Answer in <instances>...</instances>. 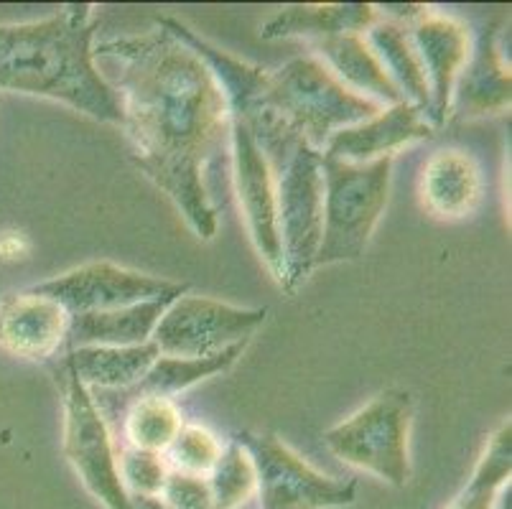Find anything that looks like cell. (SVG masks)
<instances>
[{
    "label": "cell",
    "instance_id": "1",
    "mask_svg": "<svg viewBox=\"0 0 512 509\" xmlns=\"http://www.w3.org/2000/svg\"><path fill=\"white\" fill-rule=\"evenodd\" d=\"M123 110L130 156L199 240L217 235L204 174L230 138V105L207 64L166 28L107 39L95 62Z\"/></svg>",
    "mask_w": 512,
    "mask_h": 509
},
{
    "label": "cell",
    "instance_id": "2",
    "mask_svg": "<svg viewBox=\"0 0 512 509\" xmlns=\"http://www.w3.org/2000/svg\"><path fill=\"white\" fill-rule=\"evenodd\" d=\"M95 28L87 3L41 21L0 23V92L46 97L100 123L123 125L118 95L97 69Z\"/></svg>",
    "mask_w": 512,
    "mask_h": 509
},
{
    "label": "cell",
    "instance_id": "3",
    "mask_svg": "<svg viewBox=\"0 0 512 509\" xmlns=\"http://www.w3.org/2000/svg\"><path fill=\"white\" fill-rule=\"evenodd\" d=\"M265 87V84H263ZM263 87L230 97L232 115L248 125L271 166L276 184L278 232L286 260V291L293 293L314 270L324 219V166L321 151L311 148L260 102Z\"/></svg>",
    "mask_w": 512,
    "mask_h": 509
},
{
    "label": "cell",
    "instance_id": "4",
    "mask_svg": "<svg viewBox=\"0 0 512 509\" xmlns=\"http://www.w3.org/2000/svg\"><path fill=\"white\" fill-rule=\"evenodd\" d=\"M260 102L316 151L327 146L337 130L375 118L383 110L380 102L347 90L311 56L291 59L268 74Z\"/></svg>",
    "mask_w": 512,
    "mask_h": 509
},
{
    "label": "cell",
    "instance_id": "5",
    "mask_svg": "<svg viewBox=\"0 0 512 509\" xmlns=\"http://www.w3.org/2000/svg\"><path fill=\"white\" fill-rule=\"evenodd\" d=\"M395 158L347 163L321 156L324 166V219L314 268L357 260L370 245L388 204Z\"/></svg>",
    "mask_w": 512,
    "mask_h": 509
},
{
    "label": "cell",
    "instance_id": "6",
    "mask_svg": "<svg viewBox=\"0 0 512 509\" xmlns=\"http://www.w3.org/2000/svg\"><path fill=\"white\" fill-rule=\"evenodd\" d=\"M411 423L413 395L393 387L329 428L324 433V443L344 464L370 471L393 487H406L411 479Z\"/></svg>",
    "mask_w": 512,
    "mask_h": 509
},
{
    "label": "cell",
    "instance_id": "7",
    "mask_svg": "<svg viewBox=\"0 0 512 509\" xmlns=\"http://www.w3.org/2000/svg\"><path fill=\"white\" fill-rule=\"evenodd\" d=\"M235 441L253 461L263 509H337L355 502V479L342 482L319 474L273 433H240Z\"/></svg>",
    "mask_w": 512,
    "mask_h": 509
},
{
    "label": "cell",
    "instance_id": "8",
    "mask_svg": "<svg viewBox=\"0 0 512 509\" xmlns=\"http://www.w3.org/2000/svg\"><path fill=\"white\" fill-rule=\"evenodd\" d=\"M265 308H240L207 296H179L166 306L151 342L164 357H212L250 342L263 326Z\"/></svg>",
    "mask_w": 512,
    "mask_h": 509
},
{
    "label": "cell",
    "instance_id": "9",
    "mask_svg": "<svg viewBox=\"0 0 512 509\" xmlns=\"http://www.w3.org/2000/svg\"><path fill=\"white\" fill-rule=\"evenodd\" d=\"M64 454L90 494L107 509H136L120 479L110 431L92 392L64 367Z\"/></svg>",
    "mask_w": 512,
    "mask_h": 509
},
{
    "label": "cell",
    "instance_id": "10",
    "mask_svg": "<svg viewBox=\"0 0 512 509\" xmlns=\"http://www.w3.org/2000/svg\"><path fill=\"white\" fill-rule=\"evenodd\" d=\"M34 291L59 301L74 316L87 314V311L136 306V303L156 301V298H179L189 291V286L100 260V263L79 265L46 283H39Z\"/></svg>",
    "mask_w": 512,
    "mask_h": 509
},
{
    "label": "cell",
    "instance_id": "11",
    "mask_svg": "<svg viewBox=\"0 0 512 509\" xmlns=\"http://www.w3.org/2000/svg\"><path fill=\"white\" fill-rule=\"evenodd\" d=\"M230 143H232V176H235L237 202L248 224L250 240L268 265L278 286H286V260H283L281 232H278L276 184L271 166L255 143L248 125L230 112Z\"/></svg>",
    "mask_w": 512,
    "mask_h": 509
},
{
    "label": "cell",
    "instance_id": "12",
    "mask_svg": "<svg viewBox=\"0 0 512 509\" xmlns=\"http://www.w3.org/2000/svg\"><path fill=\"white\" fill-rule=\"evenodd\" d=\"M406 28L431 90V125H444L451 115L454 84L472 54L469 28L456 18L434 13L431 8Z\"/></svg>",
    "mask_w": 512,
    "mask_h": 509
},
{
    "label": "cell",
    "instance_id": "13",
    "mask_svg": "<svg viewBox=\"0 0 512 509\" xmlns=\"http://www.w3.org/2000/svg\"><path fill=\"white\" fill-rule=\"evenodd\" d=\"M72 314L54 298L34 291L0 298V349L21 359H49L64 349Z\"/></svg>",
    "mask_w": 512,
    "mask_h": 509
},
{
    "label": "cell",
    "instance_id": "14",
    "mask_svg": "<svg viewBox=\"0 0 512 509\" xmlns=\"http://www.w3.org/2000/svg\"><path fill=\"white\" fill-rule=\"evenodd\" d=\"M434 135V128L408 102L383 107L375 118L337 130L321 148V156L347 163H372L395 158V153Z\"/></svg>",
    "mask_w": 512,
    "mask_h": 509
},
{
    "label": "cell",
    "instance_id": "15",
    "mask_svg": "<svg viewBox=\"0 0 512 509\" xmlns=\"http://www.w3.org/2000/svg\"><path fill=\"white\" fill-rule=\"evenodd\" d=\"M510 102V67L502 62L495 28H484V34L474 44L462 74L456 79L451 110L459 112V118H482V115L505 112Z\"/></svg>",
    "mask_w": 512,
    "mask_h": 509
},
{
    "label": "cell",
    "instance_id": "16",
    "mask_svg": "<svg viewBox=\"0 0 512 509\" xmlns=\"http://www.w3.org/2000/svg\"><path fill=\"white\" fill-rule=\"evenodd\" d=\"M423 207L439 219H462L477 209L482 199V174L469 153L436 151L423 166Z\"/></svg>",
    "mask_w": 512,
    "mask_h": 509
},
{
    "label": "cell",
    "instance_id": "17",
    "mask_svg": "<svg viewBox=\"0 0 512 509\" xmlns=\"http://www.w3.org/2000/svg\"><path fill=\"white\" fill-rule=\"evenodd\" d=\"M174 298L136 303L113 311L74 314L67 331V349L77 347H136L151 342L153 329Z\"/></svg>",
    "mask_w": 512,
    "mask_h": 509
},
{
    "label": "cell",
    "instance_id": "18",
    "mask_svg": "<svg viewBox=\"0 0 512 509\" xmlns=\"http://www.w3.org/2000/svg\"><path fill=\"white\" fill-rule=\"evenodd\" d=\"M377 21V11L370 3H304L286 6L260 26L263 39H332L342 34H367Z\"/></svg>",
    "mask_w": 512,
    "mask_h": 509
},
{
    "label": "cell",
    "instance_id": "19",
    "mask_svg": "<svg viewBox=\"0 0 512 509\" xmlns=\"http://www.w3.org/2000/svg\"><path fill=\"white\" fill-rule=\"evenodd\" d=\"M161 357L153 342L136 347H77L69 349L64 367L87 390H130L148 375Z\"/></svg>",
    "mask_w": 512,
    "mask_h": 509
},
{
    "label": "cell",
    "instance_id": "20",
    "mask_svg": "<svg viewBox=\"0 0 512 509\" xmlns=\"http://www.w3.org/2000/svg\"><path fill=\"white\" fill-rule=\"evenodd\" d=\"M316 49L327 59L334 77L355 95H372L380 102H388V105L406 102L362 34H342L332 36V39H321L316 41Z\"/></svg>",
    "mask_w": 512,
    "mask_h": 509
},
{
    "label": "cell",
    "instance_id": "21",
    "mask_svg": "<svg viewBox=\"0 0 512 509\" xmlns=\"http://www.w3.org/2000/svg\"><path fill=\"white\" fill-rule=\"evenodd\" d=\"M365 41L375 51V56L385 67L388 77L393 79L403 100L416 107L423 118L431 123V90H428L426 72H423L421 59L413 49L408 28L395 21H375L367 28Z\"/></svg>",
    "mask_w": 512,
    "mask_h": 509
},
{
    "label": "cell",
    "instance_id": "22",
    "mask_svg": "<svg viewBox=\"0 0 512 509\" xmlns=\"http://www.w3.org/2000/svg\"><path fill=\"white\" fill-rule=\"evenodd\" d=\"M248 342L235 344V347L225 349L220 354H212V357H197V359H181V357H161L153 362V367L148 370V375L143 377L138 385H133L130 390H123L125 398L136 400L143 395H158V398H171L176 392H184L189 387L199 385L202 380H209L214 375H222L237 362V357H242Z\"/></svg>",
    "mask_w": 512,
    "mask_h": 509
},
{
    "label": "cell",
    "instance_id": "23",
    "mask_svg": "<svg viewBox=\"0 0 512 509\" xmlns=\"http://www.w3.org/2000/svg\"><path fill=\"white\" fill-rule=\"evenodd\" d=\"M512 471V426L505 420L490 436L469 476L467 487L449 509H497L502 492L510 487Z\"/></svg>",
    "mask_w": 512,
    "mask_h": 509
},
{
    "label": "cell",
    "instance_id": "24",
    "mask_svg": "<svg viewBox=\"0 0 512 509\" xmlns=\"http://www.w3.org/2000/svg\"><path fill=\"white\" fill-rule=\"evenodd\" d=\"M181 428H184L181 410L171 398L143 395V398L130 400L128 415H125V438L130 448L164 456Z\"/></svg>",
    "mask_w": 512,
    "mask_h": 509
},
{
    "label": "cell",
    "instance_id": "25",
    "mask_svg": "<svg viewBox=\"0 0 512 509\" xmlns=\"http://www.w3.org/2000/svg\"><path fill=\"white\" fill-rule=\"evenodd\" d=\"M209 479L214 509H237L255 494V469L248 451L237 441L222 448V456Z\"/></svg>",
    "mask_w": 512,
    "mask_h": 509
},
{
    "label": "cell",
    "instance_id": "26",
    "mask_svg": "<svg viewBox=\"0 0 512 509\" xmlns=\"http://www.w3.org/2000/svg\"><path fill=\"white\" fill-rule=\"evenodd\" d=\"M222 456L220 438L202 426H184L166 451V464L174 471L209 476Z\"/></svg>",
    "mask_w": 512,
    "mask_h": 509
},
{
    "label": "cell",
    "instance_id": "27",
    "mask_svg": "<svg viewBox=\"0 0 512 509\" xmlns=\"http://www.w3.org/2000/svg\"><path fill=\"white\" fill-rule=\"evenodd\" d=\"M120 479L130 497H161V489L169 476V464L161 454H148L138 448H125L118 459Z\"/></svg>",
    "mask_w": 512,
    "mask_h": 509
},
{
    "label": "cell",
    "instance_id": "28",
    "mask_svg": "<svg viewBox=\"0 0 512 509\" xmlns=\"http://www.w3.org/2000/svg\"><path fill=\"white\" fill-rule=\"evenodd\" d=\"M158 499L169 509H214L207 476L186 474V471L171 469Z\"/></svg>",
    "mask_w": 512,
    "mask_h": 509
},
{
    "label": "cell",
    "instance_id": "29",
    "mask_svg": "<svg viewBox=\"0 0 512 509\" xmlns=\"http://www.w3.org/2000/svg\"><path fill=\"white\" fill-rule=\"evenodd\" d=\"M31 242L23 232H3L0 235V263H16L29 258Z\"/></svg>",
    "mask_w": 512,
    "mask_h": 509
},
{
    "label": "cell",
    "instance_id": "30",
    "mask_svg": "<svg viewBox=\"0 0 512 509\" xmlns=\"http://www.w3.org/2000/svg\"><path fill=\"white\" fill-rule=\"evenodd\" d=\"M136 509H169L158 497H133Z\"/></svg>",
    "mask_w": 512,
    "mask_h": 509
}]
</instances>
